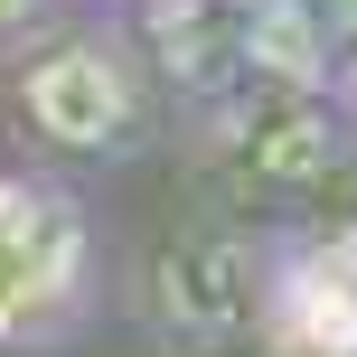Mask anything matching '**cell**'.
Segmentation results:
<instances>
[{"mask_svg": "<svg viewBox=\"0 0 357 357\" xmlns=\"http://www.w3.org/2000/svg\"><path fill=\"white\" fill-rule=\"evenodd\" d=\"M169 85L123 10H56L0 56V142L10 160L66 178H123L169 160Z\"/></svg>", "mask_w": 357, "mask_h": 357, "instance_id": "6da1fadb", "label": "cell"}, {"mask_svg": "<svg viewBox=\"0 0 357 357\" xmlns=\"http://www.w3.org/2000/svg\"><path fill=\"white\" fill-rule=\"evenodd\" d=\"M169 169L197 207L301 235L357 197V123L310 85H235L226 104L169 123Z\"/></svg>", "mask_w": 357, "mask_h": 357, "instance_id": "7a4b0ae2", "label": "cell"}, {"mask_svg": "<svg viewBox=\"0 0 357 357\" xmlns=\"http://www.w3.org/2000/svg\"><path fill=\"white\" fill-rule=\"evenodd\" d=\"M123 254L94 178L0 160V357H66L113 320Z\"/></svg>", "mask_w": 357, "mask_h": 357, "instance_id": "3957f363", "label": "cell"}, {"mask_svg": "<svg viewBox=\"0 0 357 357\" xmlns=\"http://www.w3.org/2000/svg\"><path fill=\"white\" fill-rule=\"evenodd\" d=\"M273 282H282V235L188 197V216H169L123 254L113 320H132L160 357H254Z\"/></svg>", "mask_w": 357, "mask_h": 357, "instance_id": "277c9868", "label": "cell"}, {"mask_svg": "<svg viewBox=\"0 0 357 357\" xmlns=\"http://www.w3.org/2000/svg\"><path fill=\"white\" fill-rule=\"evenodd\" d=\"M123 19L142 38V56L160 66L169 113H207L235 85H254V66H245V0H132Z\"/></svg>", "mask_w": 357, "mask_h": 357, "instance_id": "5b68a950", "label": "cell"}, {"mask_svg": "<svg viewBox=\"0 0 357 357\" xmlns=\"http://www.w3.org/2000/svg\"><path fill=\"white\" fill-rule=\"evenodd\" d=\"M56 10H66V0H0V56H10L19 38H38V29H47Z\"/></svg>", "mask_w": 357, "mask_h": 357, "instance_id": "8992f818", "label": "cell"}, {"mask_svg": "<svg viewBox=\"0 0 357 357\" xmlns=\"http://www.w3.org/2000/svg\"><path fill=\"white\" fill-rule=\"evenodd\" d=\"M282 10H301L310 29H320V38H339V47L357 38V0H282Z\"/></svg>", "mask_w": 357, "mask_h": 357, "instance_id": "52a82bcc", "label": "cell"}, {"mask_svg": "<svg viewBox=\"0 0 357 357\" xmlns=\"http://www.w3.org/2000/svg\"><path fill=\"white\" fill-rule=\"evenodd\" d=\"M329 104H339L348 123H357V38L339 47V66H329Z\"/></svg>", "mask_w": 357, "mask_h": 357, "instance_id": "ba28073f", "label": "cell"}, {"mask_svg": "<svg viewBox=\"0 0 357 357\" xmlns=\"http://www.w3.org/2000/svg\"><path fill=\"white\" fill-rule=\"evenodd\" d=\"M66 10H132V0H66Z\"/></svg>", "mask_w": 357, "mask_h": 357, "instance_id": "9c48e42d", "label": "cell"}]
</instances>
